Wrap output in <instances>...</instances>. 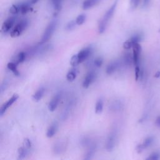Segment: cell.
I'll return each mask as SVG.
<instances>
[{"label":"cell","instance_id":"obj_1","mask_svg":"<svg viewBox=\"0 0 160 160\" xmlns=\"http://www.w3.org/2000/svg\"><path fill=\"white\" fill-rule=\"evenodd\" d=\"M117 4H118V0H116L111 5V6L108 9V11L105 12V14H104L101 19L99 21L98 23V32L100 34H102L105 31L109 21L111 20V19L112 18L114 13V11L117 7Z\"/></svg>","mask_w":160,"mask_h":160},{"label":"cell","instance_id":"obj_2","mask_svg":"<svg viewBox=\"0 0 160 160\" xmlns=\"http://www.w3.org/2000/svg\"><path fill=\"white\" fill-rule=\"evenodd\" d=\"M58 25V20L56 19H54L53 20H52L49 24L47 26L41 38V44H44L45 42H46L52 36L54 32L55 31L56 27Z\"/></svg>","mask_w":160,"mask_h":160},{"label":"cell","instance_id":"obj_3","mask_svg":"<svg viewBox=\"0 0 160 160\" xmlns=\"http://www.w3.org/2000/svg\"><path fill=\"white\" fill-rule=\"evenodd\" d=\"M29 25V21L27 19H21L12 29L10 35L12 38H16L19 36L22 32L26 29Z\"/></svg>","mask_w":160,"mask_h":160},{"label":"cell","instance_id":"obj_4","mask_svg":"<svg viewBox=\"0 0 160 160\" xmlns=\"http://www.w3.org/2000/svg\"><path fill=\"white\" fill-rule=\"evenodd\" d=\"M97 76V74L96 71L93 69L90 70L88 74H86V77L84 79L82 82V86L84 88H88L89 86L95 81Z\"/></svg>","mask_w":160,"mask_h":160},{"label":"cell","instance_id":"obj_5","mask_svg":"<svg viewBox=\"0 0 160 160\" xmlns=\"http://www.w3.org/2000/svg\"><path fill=\"white\" fill-rule=\"evenodd\" d=\"M141 46L139 42L135 43L132 46V58H133V63L135 66L139 65L140 55L141 52Z\"/></svg>","mask_w":160,"mask_h":160},{"label":"cell","instance_id":"obj_6","mask_svg":"<svg viewBox=\"0 0 160 160\" xmlns=\"http://www.w3.org/2000/svg\"><path fill=\"white\" fill-rule=\"evenodd\" d=\"M16 21V17L15 16H11V17H9L8 19H6L4 21L2 25V28H1L2 32L4 34L8 33L13 27Z\"/></svg>","mask_w":160,"mask_h":160},{"label":"cell","instance_id":"obj_7","mask_svg":"<svg viewBox=\"0 0 160 160\" xmlns=\"http://www.w3.org/2000/svg\"><path fill=\"white\" fill-rule=\"evenodd\" d=\"M116 132L115 131H112L110 133L109 135L107 141H106V149L110 152L112 151L116 144Z\"/></svg>","mask_w":160,"mask_h":160},{"label":"cell","instance_id":"obj_8","mask_svg":"<svg viewBox=\"0 0 160 160\" xmlns=\"http://www.w3.org/2000/svg\"><path fill=\"white\" fill-rule=\"evenodd\" d=\"M92 51H93V49L91 46L86 47L82 49H81L78 54L80 63L86 60L91 56V54L92 52Z\"/></svg>","mask_w":160,"mask_h":160},{"label":"cell","instance_id":"obj_9","mask_svg":"<svg viewBox=\"0 0 160 160\" xmlns=\"http://www.w3.org/2000/svg\"><path fill=\"white\" fill-rule=\"evenodd\" d=\"M61 97H62V94L61 92H59L56 93L54 96V97L51 99V100L50 101L48 104V109L50 111L53 112L56 109L58 106V104L61 99Z\"/></svg>","mask_w":160,"mask_h":160},{"label":"cell","instance_id":"obj_10","mask_svg":"<svg viewBox=\"0 0 160 160\" xmlns=\"http://www.w3.org/2000/svg\"><path fill=\"white\" fill-rule=\"evenodd\" d=\"M121 65V61L114 60L113 61H111L110 63L108 64V65L106 67V73L109 75L112 74L117 69H118L119 68Z\"/></svg>","mask_w":160,"mask_h":160},{"label":"cell","instance_id":"obj_11","mask_svg":"<svg viewBox=\"0 0 160 160\" xmlns=\"http://www.w3.org/2000/svg\"><path fill=\"white\" fill-rule=\"evenodd\" d=\"M19 98V96L17 94H14L6 103H4L1 108L0 109V116L2 117L3 114L5 113L8 108H9Z\"/></svg>","mask_w":160,"mask_h":160},{"label":"cell","instance_id":"obj_12","mask_svg":"<svg viewBox=\"0 0 160 160\" xmlns=\"http://www.w3.org/2000/svg\"><path fill=\"white\" fill-rule=\"evenodd\" d=\"M66 142L64 140H59L53 146V151L55 154H61L63 152L66 147Z\"/></svg>","mask_w":160,"mask_h":160},{"label":"cell","instance_id":"obj_13","mask_svg":"<svg viewBox=\"0 0 160 160\" xmlns=\"http://www.w3.org/2000/svg\"><path fill=\"white\" fill-rule=\"evenodd\" d=\"M64 0H49V2L55 14H58L62 8V5Z\"/></svg>","mask_w":160,"mask_h":160},{"label":"cell","instance_id":"obj_14","mask_svg":"<svg viewBox=\"0 0 160 160\" xmlns=\"http://www.w3.org/2000/svg\"><path fill=\"white\" fill-rule=\"evenodd\" d=\"M88 148H89V149L88 150L87 152L86 153V154L84 155V159H86V160L91 159L93 158L94 153L96 152V144L92 143Z\"/></svg>","mask_w":160,"mask_h":160},{"label":"cell","instance_id":"obj_15","mask_svg":"<svg viewBox=\"0 0 160 160\" xmlns=\"http://www.w3.org/2000/svg\"><path fill=\"white\" fill-rule=\"evenodd\" d=\"M58 129V124L56 122H54L48 128L46 132V136L48 138H52L57 132Z\"/></svg>","mask_w":160,"mask_h":160},{"label":"cell","instance_id":"obj_16","mask_svg":"<svg viewBox=\"0 0 160 160\" xmlns=\"http://www.w3.org/2000/svg\"><path fill=\"white\" fill-rule=\"evenodd\" d=\"M121 62V64H123L125 66H131L132 62H133L132 56H131V54L129 53V52L126 53L124 55V56H123Z\"/></svg>","mask_w":160,"mask_h":160},{"label":"cell","instance_id":"obj_17","mask_svg":"<svg viewBox=\"0 0 160 160\" xmlns=\"http://www.w3.org/2000/svg\"><path fill=\"white\" fill-rule=\"evenodd\" d=\"M100 0H84L82 2V9H89L91 8H92L93 6H96Z\"/></svg>","mask_w":160,"mask_h":160},{"label":"cell","instance_id":"obj_18","mask_svg":"<svg viewBox=\"0 0 160 160\" xmlns=\"http://www.w3.org/2000/svg\"><path fill=\"white\" fill-rule=\"evenodd\" d=\"M45 92V88L44 87H41L39 88L36 92L32 95V99L35 101H40L43 97Z\"/></svg>","mask_w":160,"mask_h":160},{"label":"cell","instance_id":"obj_19","mask_svg":"<svg viewBox=\"0 0 160 160\" xmlns=\"http://www.w3.org/2000/svg\"><path fill=\"white\" fill-rule=\"evenodd\" d=\"M17 66H18V64L16 63L15 62H9L7 64V68L9 70H11L15 76H19V72Z\"/></svg>","mask_w":160,"mask_h":160},{"label":"cell","instance_id":"obj_20","mask_svg":"<svg viewBox=\"0 0 160 160\" xmlns=\"http://www.w3.org/2000/svg\"><path fill=\"white\" fill-rule=\"evenodd\" d=\"M77 69L76 68L71 69L66 74V78L69 81H73L77 76Z\"/></svg>","mask_w":160,"mask_h":160},{"label":"cell","instance_id":"obj_21","mask_svg":"<svg viewBox=\"0 0 160 160\" xmlns=\"http://www.w3.org/2000/svg\"><path fill=\"white\" fill-rule=\"evenodd\" d=\"M28 149L26 148L25 146H21L18 149V159H22L25 158V157L28 155Z\"/></svg>","mask_w":160,"mask_h":160},{"label":"cell","instance_id":"obj_22","mask_svg":"<svg viewBox=\"0 0 160 160\" xmlns=\"http://www.w3.org/2000/svg\"><path fill=\"white\" fill-rule=\"evenodd\" d=\"M103 100L102 99H99L95 105V112L96 114H101L103 110Z\"/></svg>","mask_w":160,"mask_h":160},{"label":"cell","instance_id":"obj_23","mask_svg":"<svg viewBox=\"0 0 160 160\" xmlns=\"http://www.w3.org/2000/svg\"><path fill=\"white\" fill-rule=\"evenodd\" d=\"M27 56H28V54H27V53L26 52L21 51L17 55L16 60L15 62L17 63V64H19V63H21V62H24L26 59Z\"/></svg>","mask_w":160,"mask_h":160},{"label":"cell","instance_id":"obj_24","mask_svg":"<svg viewBox=\"0 0 160 160\" xmlns=\"http://www.w3.org/2000/svg\"><path fill=\"white\" fill-rule=\"evenodd\" d=\"M142 35L141 34H140V33H138V34H134L129 39V40L132 42L133 44H135V43L141 42L142 41Z\"/></svg>","mask_w":160,"mask_h":160},{"label":"cell","instance_id":"obj_25","mask_svg":"<svg viewBox=\"0 0 160 160\" xmlns=\"http://www.w3.org/2000/svg\"><path fill=\"white\" fill-rule=\"evenodd\" d=\"M153 141H154V137L148 136L144 140L143 142L141 143V144H142V146L144 147V148L146 149V148L149 147L152 144Z\"/></svg>","mask_w":160,"mask_h":160},{"label":"cell","instance_id":"obj_26","mask_svg":"<svg viewBox=\"0 0 160 160\" xmlns=\"http://www.w3.org/2000/svg\"><path fill=\"white\" fill-rule=\"evenodd\" d=\"M80 63L79 59V57L78 54H74L73 55L70 60V64L73 67H76V66H78L79 64Z\"/></svg>","mask_w":160,"mask_h":160},{"label":"cell","instance_id":"obj_27","mask_svg":"<svg viewBox=\"0 0 160 160\" xmlns=\"http://www.w3.org/2000/svg\"><path fill=\"white\" fill-rule=\"evenodd\" d=\"M76 25L78 24H76V20H72L67 23V24L65 26V29L66 31H72L76 28Z\"/></svg>","mask_w":160,"mask_h":160},{"label":"cell","instance_id":"obj_28","mask_svg":"<svg viewBox=\"0 0 160 160\" xmlns=\"http://www.w3.org/2000/svg\"><path fill=\"white\" fill-rule=\"evenodd\" d=\"M86 16L84 14H79V16H78V17L76 18V24L78 25H81L82 24L85 20H86Z\"/></svg>","mask_w":160,"mask_h":160},{"label":"cell","instance_id":"obj_29","mask_svg":"<svg viewBox=\"0 0 160 160\" xmlns=\"http://www.w3.org/2000/svg\"><path fill=\"white\" fill-rule=\"evenodd\" d=\"M146 159L150 160H159L160 159V153L159 152H153L149 154V156L146 158Z\"/></svg>","mask_w":160,"mask_h":160},{"label":"cell","instance_id":"obj_30","mask_svg":"<svg viewBox=\"0 0 160 160\" xmlns=\"http://www.w3.org/2000/svg\"><path fill=\"white\" fill-rule=\"evenodd\" d=\"M142 77V72L139 65L135 66V80L138 81Z\"/></svg>","mask_w":160,"mask_h":160},{"label":"cell","instance_id":"obj_31","mask_svg":"<svg viewBox=\"0 0 160 160\" xmlns=\"http://www.w3.org/2000/svg\"><path fill=\"white\" fill-rule=\"evenodd\" d=\"M121 106H122V105H121V102L119 101H116L112 103V104L111 105V108L113 111H118V110L121 109Z\"/></svg>","mask_w":160,"mask_h":160},{"label":"cell","instance_id":"obj_32","mask_svg":"<svg viewBox=\"0 0 160 160\" xmlns=\"http://www.w3.org/2000/svg\"><path fill=\"white\" fill-rule=\"evenodd\" d=\"M103 63V58L101 56L97 57L94 61V65L96 68H100Z\"/></svg>","mask_w":160,"mask_h":160},{"label":"cell","instance_id":"obj_33","mask_svg":"<svg viewBox=\"0 0 160 160\" xmlns=\"http://www.w3.org/2000/svg\"><path fill=\"white\" fill-rule=\"evenodd\" d=\"M92 143L93 142H92L91 139L89 138H88V137H84L81 140V144L83 146H88V147H89Z\"/></svg>","mask_w":160,"mask_h":160},{"label":"cell","instance_id":"obj_34","mask_svg":"<svg viewBox=\"0 0 160 160\" xmlns=\"http://www.w3.org/2000/svg\"><path fill=\"white\" fill-rule=\"evenodd\" d=\"M123 48L124 49H131V48H132V46H133V44L132 42L129 39L126 41H125L124 43H123Z\"/></svg>","mask_w":160,"mask_h":160},{"label":"cell","instance_id":"obj_35","mask_svg":"<svg viewBox=\"0 0 160 160\" xmlns=\"http://www.w3.org/2000/svg\"><path fill=\"white\" fill-rule=\"evenodd\" d=\"M24 146H25L26 148H28V149L31 148L32 146V142L31 141V140L29 138H26L24 140Z\"/></svg>","mask_w":160,"mask_h":160},{"label":"cell","instance_id":"obj_36","mask_svg":"<svg viewBox=\"0 0 160 160\" xmlns=\"http://www.w3.org/2000/svg\"><path fill=\"white\" fill-rule=\"evenodd\" d=\"M140 2V0H130L131 8L132 9H135L138 7Z\"/></svg>","mask_w":160,"mask_h":160},{"label":"cell","instance_id":"obj_37","mask_svg":"<svg viewBox=\"0 0 160 160\" xmlns=\"http://www.w3.org/2000/svg\"><path fill=\"white\" fill-rule=\"evenodd\" d=\"M7 86H8V82H7L6 81L4 80V81L2 82L1 85V93H2L3 91H4L6 90Z\"/></svg>","mask_w":160,"mask_h":160},{"label":"cell","instance_id":"obj_38","mask_svg":"<svg viewBox=\"0 0 160 160\" xmlns=\"http://www.w3.org/2000/svg\"><path fill=\"white\" fill-rule=\"evenodd\" d=\"M145 149L144 148V147L142 146V144H139L137 145L136 148V150L137 151L138 153H141Z\"/></svg>","mask_w":160,"mask_h":160},{"label":"cell","instance_id":"obj_39","mask_svg":"<svg viewBox=\"0 0 160 160\" xmlns=\"http://www.w3.org/2000/svg\"><path fill=\"white\" fill-rule=\"evenodd\" d=\"M155 124H156L157 126L160 127V116L156 118V121H155Z\"/></svg>","mask_w":160,"mask_h":160},{"label":"cell","instance_id":"obj_40","mask_svg":"<svg viewBox=\"0 0 160 160\" xmlns=\"http://www.w3.org/2000/svg\"><path fill=\"white\" fill-rule=\"evenodd\" d=\"M149 1H150V0H143L142 6H143V7H146V6L148 5Z\"/></svg>","mask_w":160,"mask_h":160},{"label":"cell","instance_id":"obj_41","mask_svg":"<svg viewBox=\"0 0 160 160\" xmlns=\"http://www.w3.org/2000/svg\"><path fill=\"white\" fill-rule=\"evenodd\" d=\"M39 0H29V2L31 4H34L36 3H37Z\"/></svg>","mask_w":160,"mask_h":160},{"label":"cell","instance_id":"obj_42","mask_svg":"<svg viewBox=\"0 0 160 160\" xmlns=\"http://www.w3.org/2000/svg\"><path fill=\"white\" fill-rule=\"evenodd\" d=\"M159 76H160V71H158V72L155 74L154 77H155V78H159Z\"/></svg>","mask_w":160,"mask_h":160}]
</instances>
